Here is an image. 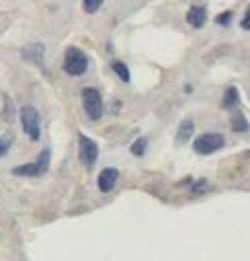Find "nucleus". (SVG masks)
I'll return each mask as SVG.
<instances>
[{
	"instance_id": "3",
	"label": "nucleus",
	"mask_w": 250,
	"mask_h": 261,
	"mask_svg": "<svg viewBox=\"0 0 250 261\" xmlns=\"http://www.w3.org/2000/svg\"><path fill=\"white\" fill-rule=\"evenodd\" d=\"M21 123H23V129H25V134L37 142L41 138V119H39V113L33 105H25L21 109Z\"/></svg>"
},
{
	"instance_id": "17",
	"label": "nucleus",
	"mask_w": 250,
	"mask_h": 261,
	"mask_svg": "<svg viewBox=\"0 0 250 261\" xmlns=\"http://www.w3.org/2000/svg\"><path fill=\"white\" fill-rule=\"evenodd\" d=\"M9 148H11V138L9 136L7 138H0V159H3L9 152Z\"/></svg>"
},
{
	"instance_id": "10",
	"label": "nucleus",
	"mask_w": 250,
	"mask_h": 261,
	"mask_svg": "<svg viewBox=\"0 0 250 261\" xmlns=\"http://www.w3.org/2000/svg\"><path fill=\"white\" fill-rule=\"evenodd\" d=\"M195 132V125L191 119H184L180 125H178V132H176V144H184L186 140H189Z\"/></svg>"
},
{
	"instance_id": "11",
	"label": "nucleus",
	"mask_w": 250,
	"mask_h": 261,
	"mask_svg": "<svg viewBox=\"0 0 250 261\" xmlns=\"http://www.w3.org/2000/svg\"><path fill=\"white\" fill-rule=\"evenodd\" d=\"M240 97H238V89L236 87H228L226 93H224V99H222V107L224 109H234L238 105Z\"/></svg>"
},
{
	"instance_id": "13",
	"label": "nucleus",
	"mask_w": 250,
	"mask_h": 261,
	"mask_svg": "<svg viewBox=\"0 0 250 261\" xmlns=\"http://www.w3.org/2000/svg\"><path fill=\"white\" fill-rule=\"evenodd\" d=\"M232 127L236 129V132H246V129H248V121H246L244 113H240V111L234 113V117H232Z\"/></svg>"
},
{
	"instance_id": "8",
	"label": "nucleus",
	"mask_w": 250,
	"mask_h": 261,
	"mask_svg": "<svg viewBox=\"0 0 250 261\" xmlns=\"http://www.w3.org/2000/svg\"><path fill=\"white\" fill-rule=\"evenodd\" d=\"M205 21H207V11H205V7H191L189 9V13H186V23H189L191 27H195V29H201L203 25H205Z\"/></svg>"
},
{
	"instance_id": "16",
	"label": "nucleus",
	"mask_w": 250,
	"mask_h": 261,
	"mask_svg": "<svg viewBox=\"0 0 250 261\" xmlns=\"http://www.w3.org/2000/svg\"><path fill=\"white\" fill-rule=\"evenodd\" d=\"M5 119L7 121L15 119V107H11V99L9 97H5Z\"/></svg>"
},
{
	"instance_id": "14",
	"label": "nucleus",
	"mask_w": 250,
	"mask_h": 261,
	"mask_svg": "<svg viewBox=\"0 0 250 261\" xmlns=\"http://www.w3.org/2000/svg\"><path fill=\"white\" fill-rule=\"evenodd\" d=\"M103 3H105V0H82V9H84L88 15H95V13L101 9Z\"/></svg>"
},
{
	"instance_id": "1",
	"label": "nucleus",
	"mask_w": 250,
	"mask_h": 261,
	"mask_svg": "<svg viewBox=\"0 0 250 261\" xmlns=\"http://www.w3.org/2000/svg\"><path fill=\"white\" fill-rule=\"evenodd\" d=\"M88 70V56L78 47H68L64 56V72L70 76H82Z\"/></svg>"
},
{
	"instance_id": "7",
	"label": "nucleus",
	"mask_w": 250,
	"mask_h": 261,
	"mask_svg": "<svg viewBox=\"0 0 250 261\" xmlns=\"http://www.w3.org/2000/svg\"><path fill=\"white\" fill-rule=\"evenodd\" d=\"M117 179H119V171H117L115 167H107V169H103V171L99 173L97 185H99V189H101L103 193H109V191L115 187Z\"/></svg>"
},
{
	"instance_id": "15",
	"label": "nucleus",
	"mask_w": 250,
	"mask_h": 261,
	"mask_svg": "<svg viewBox=\"0 0 250 261\" xmlns=\"http://www.w3.org/2000/svg\"><path fill=\"white\" fill-rule=\"evenodd\" d=\"M146 146H148V140H146V138H138V140L132 144V154H136V156H144Z\"/></svg>"
},
{
	"instance_id": "19",
	"label": "nucleus",
	"mask_w": 250,
	"mask_h": 261,
	"mask_svg": "<svg viewBox=\"0 0 250 261\" xmlns=\"http://www.w3.org/2000/svg\"><path fill=\"white\" fill-rule=\"evenodd\" d=\"M240 25H242V29H246V31H250V11L246 13V17L242 19V23H240Z\"/></svg>"
},
{
	"instance_id": "4",
	"label": "nucleus",
	"mask_w": 250,
	"mask_h": 261,
	"mask_svg": "<svg viewBox=\"0 0 250 261\" xmlns=\"http://www.w3.org/2000/svg\"><path fill=\"white\" fill-rule=\"evenodd\" d=\"M82 105H84L86 115L92 121L101 119V115H103V99H101V93L97 89H92V87L82 89Z\"/></svg>"
},
{
	"instance_id": "12",
	"label": "nucleus",
	"mask_w": 250,
	"mask_h": 261,
	"mask_svg": "<svg viewBox=\"0 0 250 261\" xmlns=\"http://www.w3.org/2000/svg\"><path fill=\"white\" fill-rule=\"evenodd\" d=\"M111 68H113V72L123 81V83H130V70H128V66H125L123 62H119V60H115L113 64H111Z\"/></svg>"
},
{
	"instance_id": "2",
	"label": "nucleus",
	"mask_w": 250,
	"mask_h": 261,
	"mask_svg": "<svg viewBox=\"0 0 250 261\" xmlns=\"http://www.w3.org/2000/svg\"><path fill=\"white\" fill-rule=\"evenodd\" d=\"M49 154H51V152L45 148V150L37 156V161L15 167V169H13V175H17V177H41V175H45V171L49 169Z\"/></svg>"
},
{
	"instance_id": "9",
	"label": "nucleus",
	"mask_w": 250,
	"mask_h": 261,
	"mask_svg": "<svg viewBox=\"0 0 250 261\" xmlns=\"http://www.w3.org/2000/svg\"><path fill=\"white\" fill-rule=\"evenodd\" d=\"M43 54H45L43 43H31V45L23 47V58L33 62V64H41L43 62Z\"/></svg>"
},
{
	"instance_id": "5",
	"label": "nucleus",
	"mask_w": 250,
	"mask_h": 261,
	"mask_svg": "<svg viewBox=\"0 0 250 261\" xmlns=\"http://www.w3.org/2000/svg\"><path fill=\"white\" fill-rule=\"evenodd\" d=\"M224 144H226V140H224V136L222 134H201L195 142H193V148H195V152L197 154H203V156H207V154H213V152H217L220 148H224Z\"/></svg>"
},
{
	"instance_id": "18",
	"label": "nucleus",
	"mask_w": 250,
	"mask_h": 261,
	"mask_svg": "<svg viewBox=\"0 0 250 261\" xmlns=\"http://www.w3.org/2000/svg\"><path fill=\"white\" fill-rule=\"evenodd\" d=\"M232 21V13L230 11H226V13H222L220 17H217V25H228Z\"/></svg>"
},
{
	"instance_id": "6",
	"label": "nucleus",
	"mask_w": 250,
	"mask_h": 261,
	"mask_svg": "<svg viewBox=\"0 0 250 261\" xmlns=\"http://www.w3.org/2000/svg\"><path fill=\"white\" fill-rule=\"evenodd\" d=\"M78 152H80V161L86 167H92L97 163V159H99V146L86 134H80L78 136Z\"/></svg>"
}]
</instances>
